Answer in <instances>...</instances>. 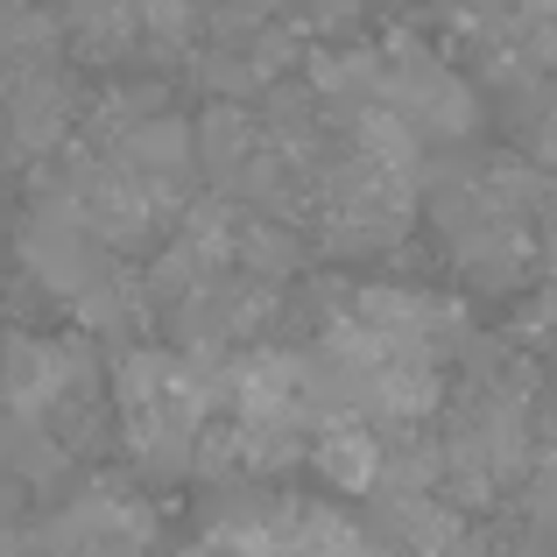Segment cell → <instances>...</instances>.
Wrapping results in <instances>:
<instances>
[{"instance_id": "cell-1", "label": "cell", "mask_w": 557, "mask_h": 557, "mask_svg": "<svg viewBox=\"0 0 557 557\" xmlns=\"http://www.w3.org/2000/svg\"><path fill=\"white\" fill-rule=\"evenodd\" d=\"M536 205H544V190L522 177V170H508V163L451 170V177L431 190V219H437V233H445L451 261H459L473 283H487V289L522 283Z\"/></svg>"}, {"instance_id": "cell-2", "label": "cell", "mask_w": 557, "mask_h": 557, "mask_svg": "<svg viewBox=\"0 0 557 557\" xmlns=\"http://www.w3.org/2000/svg\"><path fill=\"white\" fill-rule=\"evenodd\" d=\"M212 368L184 354H135L121 368V423L127 445L149 473H184L205 451V431H212Z\"/></svg>"}, {"instance_id": "cell-3", "label": "cell", "mask_w": 557, "mask_h": 557, "mask_svg": "<svg viewBox=\"0 0 557 557\" xmlns=\"http://www.w3.org/2000/svg\"><path fill=\"white\" fill-rule=\"evenodd\" d=\"M219 557H374V550H368V536L346 516H332V508L275 502V508H255V516L226 522Z\"/></svg>"}, {"instance_id": "cell-4", "label": "cell", "mask_w": 557, "mask_h": 557, "mask_svg": "<svg viewBox=\"0 0 557 557\" xmlns=\"http://www.w3.org/2000/svg\"><path fill=\"white\" fill-rule=\"evenodd\" d=\"M466 36H480L516 64H536V71H557V0H451Z\"/></svg>"}, {"instance_id": "cell-5", "label": "cell", "mask_w": 557, "mask_h": 557, "mask_svg": "<svg viewBox=\"0 0 557 557\" xmlns=\"http://www.w3.org/2000/svg\"><path fill=\"white\" fill-rule=\"evenodd\" d=\"M149 516L127 494H85L50 522V557H141Z\"/></svg>"}]
</instances>
